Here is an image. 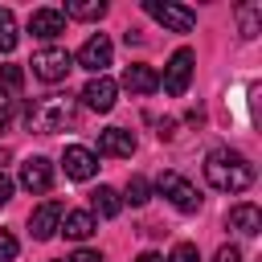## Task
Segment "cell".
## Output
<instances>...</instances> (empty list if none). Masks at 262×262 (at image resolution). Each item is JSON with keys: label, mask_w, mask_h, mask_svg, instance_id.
<instances>
[{"label": "cell", "mask_w": 262, "mask_h": 262, "mask_svg": "<svg viewBox=\"0 0 262 262\" xmlns=\"http://www.w3.org/2000/svg\"><path fill=\"white\" fill-rule=\"evenodd\" d=\"M168 262H201V250H196L192 242H180V246L168 254Z\"/></svg>", "instance_id": "obj_23"}, {"label": "cell", "mask_w": 262, "mask_h": 262, "mask_svg": "<svg viewBox=\"0 0 262 262\" xmlns=\"http://www.w3.org/2000/svg\"><path fill=\"white\" fill-rule=\"evenodd\" d=\"M49 184H53V164L45 156H29L20 164V188L25 192H49Z\"/></svg>", "instance_id": "obj_11"}, {"label": "cell", "mask_w": 262, "mask_h": 262, "mask_svg": "<svg viewBox=\"0 0 262 262\" xmlns=\"http://www.w3.org/2000/svg\"><path fill=\"white\" fill-rule=\"evenodd\" d=\"M102 12H106V4H102V0H70L61 16H74V20H98Z\"/></svg>", "instance_id": "obj_20"}, {"label": "cell", "mask_w": 262, "mask_h": 262, "mask_svg": "<svg viewBox=\"0 0 262 262\" xmlns=\"http://www.w3.org/2000/svg\"><path fill=\"white\" fill-rule=\"evenodd\" d=\"M12 123V102H0V131Z\"/></svg>", "instance_id": "obj_28"}, {"label": "cell", "mask_w": 262, "mask_h": 262, "mask_svg": "<svg viewBox=\"0 0 262 262\" xmlns=\"http://www.w3.org/2000/svg\"><path fill=\"white\" fill-rule=\"evenodd\" d=\"M135 262H164V258H160V254H156V250H143V254H139V258H135Z\"/></svg>", "instance_id": "obj_30"}, {"label": "cell", "mask_w": 262, "mask_h": 262, "mask_svg": "<svg viewBox=\"0 0 262 262\" xmlns=\"http://www.w3.org/2000/svg\"><path fill=\"white\" fill-rule=\"evenodd\" d=\"M25 90V66H0V102H16Z\"/></svg>", "instance_id": "obj_18"}, {"label": "cell", "mask_w": 262, "mask_h": 262, "mask_svg": "<svg viewBox=\"0 0 262 262\" xmlns=\"http://www.w3.org/2000/svg\"><path fill=\"white\" fill-rule=\"evenodd\" d=\"M25 123L37 135L66 131V127L78 123V98H70V94H45V98H37V102L25 106Z\"/></svg>", "instance_id": "obj_2"}, {"label": "cell", "mask_w": 262, "mask_h": 262, "mask_svg": "<svg viewBox=\"0 0 262 262\" xmlns=\"http://www.w3.org/2000/svg\"><path fill=\"white\" fill-rule=\"evenodd\" d=\"M57 229H61V201H45V205H37L29 213V233L37 242H49Z\"/></svg>", "instance_id": "obj_8"}, {"label": "cell", "mask_w": 262, "mask_h": 262, "mask_svg": "<svg viewBox=\"0 0 262 262\" xmlns=\"http://www.w3.org/2000/svg\"><path fill=\"white\" fill-rule=\"evenodd\" d=\"M143 12H147L151 20H160L168 33H192V25H196V12L184 8V4H160V0H147Z\"/></svg>", "instance_id": "obj_4"}, {"label": "cell", "mask_w": 262, "mask_h": 262, "mask_svg": "<svg viewBox=\"0 0 262 262\" xmlns=\"http://www.w3.org/2000/svg\"><path fill=\"white\" fill-rule=\"evenodd\" d=\"M111 57H115V45H111V37H102V33H98V37H90V41L78 49V66H86L94 78L111 66Z\"/></svg>", "instance_id": "obj_9"}, {"label": "cell", "mask_w": 262, "mask_h": 262, "mask_svg": "<svg viewBox=\"0 0 262 262\" xmlns=\"http://www.w3.org/2000/svg\"><path fill=\"white\" fill-rule=\"evenodd\" d=\"M205 180L217 188V192H242L254 184V164L242 156V151H229V147H213L205 156Z\"/></svg>", "instance_id": "obj_1"}, {"label": "cell", "mask_w": 262, "mask_h": 262, "mask_svg": "<svg viewBox=\"0 0 262 262\" xmlns=\"http://www.w3.org/2000/svg\"><path fill=\"white\" fill-rule=\"evenodd\" d=\"M115 94H119V82H111L106 74H98V78H90L86 86H82V106L86 111H98V115H106L111 106H115Z\"/></svg>", "instance_id": "obj_7"}, {"label": "cell", "mask_w": 262, "mask_h": 262, "mask_svg": "<svg viewBox=\"0 0 262 262\" xmlns=\"http://www.w3.org/2000/svg\"><path fill=\"white\" fill-rule=\"evenodd\" d=\"M70 262H102V254H98V250H74Z\"/></svg>", "instance_id": "obj_26"}, {"label": "cell", "mask_w": 262, "mask_h": 262, "mask_svg": "<svg viewBox=\"0 0 262 262\" xmlns=\"http://www.w3.org/2000/svg\"><path fill=\"white\" fill-rule=\"evenodd\" d=\"M123 86L131 94H151V90H160V74L151 66H127L123 70Z\"/></svg>", "instance_id": "obj_15"}, {"label": "cell", "mask_w": 262, "mask_h": 262, "mask_svg": "<svg viewBox=\"0 0 262 262\" xmlns=\"http://www.w3.org/2000/svg\"><path fill=\"white\" fill-rule=\"evenodd\" d=\"M57 262H66V258H57Z\"/></svg>", "instance_id": "obj_32"}, {"label": "cell", "mask_w": 262, "mask_h": 262, "mask_svg": "<svg viewBox=\"0 0 262 262\" xmlns=\"http://www.w3.org/2000/svg\"><path fill=\"white\" fill-rule=\"evenodd\" d=\"M188 82H192V49H176V53L168 57V66H164L160 86H164V94L180 98V94L188 90Z\"/></svg>", "instance_id": "obj_6"}, {"label": "cell", "mask_w": 262, "mask_h": 262, "mask_svg": "<svg viewBox=\"0 0 262 262\" xmlns=\"http://www.w3.org/2000/svg\"><path fill=\"white\" fill-rule=\"evenodd\" d=\"M229 229H237L242 237H254L258 229H262V213H258V205H233L229 209Z\"/></svg>", "instance_id": "obj_16"}, {"label": "cell", "mask_w": 262, "mask_h": 262, "mask_svg": "<svg viewBox=\"0 0 262 262\" xmlns=\"http://www.w3.org/2000/svg\"><path fill=\"white\" fill-rule=\"evenodd\" d=\"M16 49V16L12 8H0V53H12Z\"/></svg>", "instance_id": "obj_21"}, {"label": "cell", "mask_w": 262, "mask_h": 262, "mask_svg": "<svg viewBox=\"0 0 262 262\" xmlns=\"http://www.w3.org/2000/svg\"><path fill=\"white\" fill-rule=\"evenodd\" d=\"M147 192H151V188H147V180H143V176H131V180H127V196H123V201H131V205L139 209V205H147Z\"/></svg>", "instance_id": "obj_22"}, {"label": "cell", "mask_w": 262, "mask_h": 262, "mask_svg": "<svg viewBox=\"0 0 262 262\" xmlns=\"http://www.w3.org/2000/svg\"><path fill=\"white\" fill-rule=\"evenodd\" d=\"M98 156L131 160V156H135V135H131L127 127H106V131H98Z\"/></svg>", "instance_id": "obj_12"}, {"label": "cell", "mask_w": 262, "mask_h": 262, "mask_svg": "<svg viewBox=\"0 0 262 262\" xmlns=\"http://www.w3.org/2000/svg\"><path fill=\"white\" fill-rule=\"evenodd\" d=\"M213 262H242V250H237V246H221V250L213 254Z\"/></svg>", "instance_id": "obj_25"}, {"label": "cell", "mask_w": 262, "mask_h": 262, "mask_svg": "<svg viewBox=\"0 0 262 262\" xmlns=\"http://www.w3.org/2000/svg\"><path fill=\"white\" fill-rule=\"evenodd\" d=\"M61 168H66L70 180H90V176L98 172V156H94L90 147H82V143H70L66 156H61Z\"/></svg>", "instance_id": "obj_10"}, {"label": "cell", "mask_w": 262, "mask_h": 262, "mask_svg": "<svg viewBox=\"0 0 262 262\" xmlns=\"http://www.w3.org/2000/svg\"><path fill=\"white\" fill-rule=\"evenodd\" d=\"M8 156H12V151H8V147H0V164H4V160H8Z\"/></svg>", "instance_id": "obj_31"}, {"label": "cell", "mask_w": 262, "mask_h": 262, "mask_svg": "<svg viewBox=\"0 0 262 262\" xmlns=\"http://www.w3.org/2000/svg\"><path fill=\"white\" fill-rule=\"evenodd\" d=\"M29 33L41 37V41L61 37V33H66V16H61V8H33V16H29Z\"/></svg>", "instance_id": "obj_13"}, {"label": "cell", "mask_w": 262, "mask_h": 262, "mask_svg": "<svg viewBox=\"0 0 262 262\" xmlns=\"http://www.w3.org/2000/svg\"><path fill=\"white\" fill-rule=\"evenodd\" d=\"M33 74L41 78V82H61L70 70H74V57L66 53V49H57V45H49V49H37L33 53Z\"/></svg>", "instance_id": "obj_5"}, {"label": "cell", "mask_w": 262, "mask_h": 262, "mask_svg": "<svg viewBox=\"0 0 262 262\" xmlns=\"http://www.w3.org/2000/svg\"><path fill=\"white\" fill-rule=\"evenodd\" d=\"M8 201H12V180H8L4 172H0V209H4Z\"/></svg>", "instance_id": "obj_27"}, {"label": "cell", "mask_w": 262, "mask_h": 262, "mask_svg": "<svg viewBox=\"0 0 262 262\" xmlns=\"http://www.w3.org/2000/svg\"><path fill=\"white\" fill-rule=\"evenodd\" d=\"M156 188H160V196H168L180 213H196L201 209V192L192 188V180H184L180 172H160V180H156Z\"/></svg>", "instance_id": "obj_3"}, {"label": "cell", "mask_w": 262, "mask_h": 262, "mask_svg": "<svg viewBox=\"0 0 262 262\" xmlns=\"http://www.w3.org/2000/svg\"><path fill=\"white\" fill-rule=\"evenodd\" d=\"M90 205H94L98 217H119V213H123V196H119V188H111V184H98V188L90 192Z\"/></svg>", "instance_id": "obj_17"}, {"label": "cell", "mask_w": 262, "mask_h": 262, "mask_svg": "<svg viewBox=\"0 0 262 262\" xmlns=\"http://www.w3.org/2000/svg\"><path fill=\"white\" fill-rule=\"evenodd\" d=\"M172 135H176V123H172V119H168V123H160V139H172Z\"/></svg>", "instance_id": "obj_29"}, {"label": "cell", "mask_w": 262, "mask_h": 262, "mask_svg": "<svg viewBox=\"0 0 262 262\" xmlns=\"http://www.w3.org/2000/svg\"><path fill=\"white\" fill-rule=\"evenodd\" d=\"M237 29H242V37L246 41H254L258 37V29H262V4H237Z\"/></svg>", "instance_id": "obj_19"}, {"label": "cell", "mask_w": 262, "mask_h": 262, "mask_svg": "<svg viewBox=\"0 0 262 262\" xmlns=\"http://www.w3.org/2000/svg\"><path fill=\"white\" fill-rule=\"evenodd\" d=\"M16 258V237L8 229H0V262H12Z\"/></svg>", "instance_id": "obj_24"}, {"label": "cell", "mask_w": 262, "mask_h": 262, "mask_svg": "<svg viewBox=\"0 0 262 262\" xmlns=\"http://www.w3.org/2000/svg\"><path fill=\"white\" fill-rule=\"evenodd\" d=\"M94 229H98V221H94V213H90V209H70V213H61V233H66V237L86 242Z\"/></svg>", "instance_id": "obj_14"}]
</instances>
